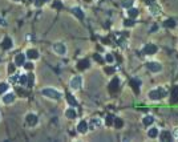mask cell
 Returning a JSON list of instances; mask_svg holds the SVG:
<instances>
[{"instance_id":"obj_1","label":"cell","mask_w":178,"mask_h":142,"mask_svg":"<svg viewBox=\"0 0 178 142\" xmlns=\"http://www.w3.org/2000/svg\"><path fill=\"white\" fill-rule=\"evenodd\" d=\"M41 94L49 100H60L63 97V93L60 90H56L53 88H44L41 90Z\"/></svg>"},{"instance_id":"obj_2","label":"cell","mask_w":178,"mask_h":142,"mask_svg":"<svg viewBox=\"0 0 178 142\" xmlns=\"http://www.w3.org/2000/svg\"><path fill=\"white\" fill-rule=\"evenodd\" d=\"M166 96V89L162 88V86H159V88L154 89V90H150L149 92V98L150 100H154V101H157V100H161L162 97Z\"/></svg>"},{"instance_id":"obj_3","label":"cell","mask_w":178,"mask_h":142,"mask_svg":"<svg viewBox=\"0 0 178 142\" xmlns=\"http://www.w3.org/2000/svg\"><path fill=\"white\" fill-rule=\"evenodd\" d=\"M69 86H71L73 90H79V89L82 86V77L81 76H73V77L71 78Z\"/></svg>"},{"instance_id":"obj_4","label":"cell","mask_w":178,"mask_h":142,"mask_svg":"<svg viewBox=\"0 0 178 142\" xmlns=\"http://www.w3.org/2000/svg\"><path fill=\"white\" fill-rule=\"evenodd\" d=\"M53 52L58 56H64L66 53V47L63 43H55L53 44Z\"/></svg>"},{"instance_id":"obj_5","label":"cell","mask_w":178,"mask_h":142,"mask_svg":"<svg viewBox=\"0 0 178 142\" xmlns=\"http://www.w3.org/2000/svg\"><path fill=\"white\" fill-rule=\"evenodd\" d=\"M15 100H16L15 93H12V92H7V93H4V94H3V98H1V101L4 102V104L9 105V104H13V102H15Z\"/></svg>"},{"instance_id":"obj_6","label":"cell","mask_w":178,"mask_h":142,"mask_svg":"<svg viewBox=\"0 0 178 142\" xmlns=\"http://www.w3.org/2000/svg\"><path fill=\"white\" fill-rule=\"evenodd\" d=\"M25 122L28 123L29 126H35L39 122V118H37V115L33 114V113H28V114L25 115Z\"/></svg>"},{"instance_id":"obj_7","label":"cell","mask_w":178,"mask_h":142,"mask_svg":"<svg viewBox=\"0 0 178 142\" xmlns=\"http://www.w3.org/2000/svg\"><path fill=\"white\" fill-rule=\"evenodd\" d=\"M101 125H102V121H101L100 118H92V120L89 121V123H88V128H89L90 130H96V129H100Z\"/></svg>"},{"instance_id":"obj_8","label":"cell","mask_w":178,"mask_h":142,"mask_svg":"<svg viewBox=\"0 0 178 142\" xmlns=\"http://www.w3.org/2000/svg\"><path fill=\"white\" fill-rule=\"evenodd\" d=\"M25 56H27V59H29V60H37L39 59V51L35 48H29V49H27Z\"/></svg>"},{"instance_id":"obj_9","label":"cell","mask_w":178,"mask_h":142,"mask_svg":"<svg viewBox=\"0 0 178 142\" xmlns=\"http://www.w3.org/2000/svg\"><path fill=\"white\" fill-rule=\"evenodd\" d=\"M157 52V47L153 45V44H146L142 49V53L143 55H154Z\"/></svg>"},{"instance_id":"obj_10","label":"cell","mask_w":178,"mask_h":142,"mask_svg":"<svg viewBox=\"0 0 178 142\" xmlns=\"http://www.w3.org/2000/svg\"><path fill=\"white\" fill-rule=\"evenodd\" d=\"M148 69L151 70V72H161L162 67L159 62L157 61H151V62H148Z\"/></svg>"},{"instance_id":"obj_11","label":"cell","mask_w":178,"mask_h":142,"mask_svg":"<svg viewBox=\"0 0 178 142\" xmlns=\"http://www.w3.org/2000/svg\"><path fill=\"white\" fill-rule=\"evenodd\" d=\"M88 67H90V61L88 59H82V60L77 61V69L84 70V69H86Z\"/></svg>"},{"instance_id":"obj_12","label":"cell","mask_w":178,"mask_h":142,"mask_svg":"<svg viewBox=\"0 0 178 142\" xmlns=\"http://www.w3.org/2000/svg\"><path fill=\"white\" fill-rule=\"evenodd\" d=\"M1 47L5 49V51L11 49V48L13 47V41H12V39L8 37V36H7V37H4V39H3V41H1Z\"/></svg>"},{"instance_id":"obj_13","label":"cell","mask_w":178,"mask_h":142,"mask_svg":"<svg viewBox=\"0 0 178 142\" xmlns=\"http://www.w3.org/2000/svg\"><path fill=\"white\" fill-rule=\"evenodd\" d=\"M25 59H27V56H25V55H23V53L15 56V65H16V67H23L24 62H25Z\"/></svg>"},{"instance_id":"obj_14","label":"cell","mask_w":178,"mask_h":142,"mask_svg":"<svg viewBox=\"0 0 178 142\" xmlns=\"http://www.w3.org/2000/svg\"><path fill=\"white\" fill-rule=\"evenodd\" d=\"M118 88H120V78L118 77H114L113 80L110 81V84H109V90H110V92H116Z\"/></svg>"},{"instance_id":"obj_15","label":"cell","mask_w":178,"mask_h":142,"mask_svg":"<svg viewBox=\"0 0 178 142\" xmlns=\"http://www.w3.org/2000/svg\"><path fill=\"white\" fill-rule=\"evenodd\" d=\"M88 122L86 121H80L79 122V125H77V130H79V133H86V130H88Z\"/></svg>"},{"instance_id":"obj_16","label":"cell","mask_w":178,"mask_h":142,"mask_svg":"<svg viewBox=\"0 0 178 142\" xmlns=\"http://www.w3.org/2000/svg\"><path fill=\"white\" fill-rule=\"evenodd\" d=\"M76 115H77L76 110L72 109V108H68V109L65 110V117L68 118V120H74V118H76Z\"/></svg>"},{"instance_id":"obj_17","label":"cell","mask_w":178,"mask_h":142,"mask_svg":"<svg viewBox=\"0 0 178 142\" xmlns=\"http://www.w3.org/2000/svg\"><path fill=\"white\" fill-rule=\"evenodd\" d=\"M149 11H150V14L154 15V16H157V15L161 14V8H159V7L157 6L156 3L151 4V6H149Z\"/></svg>"},{"instance_id":"obj_18","label":"cell","mask_w":178,"mask_h":142,"mask_svg":"<svg viewBox=\"0 0 178 142\" xmlns=\"http://www.w3.org/2000/svg\"><path fill=\"white\" fill-rule=\"evenodd\" d=\"M72 14L74 15V16L77 17V19H84V12H82V9L81 8H79V7H74L73 9H72Z\"/></svg>"},{"instance_id":"obj_19","label":"cell","mask_w":178,"mask_h":142,"mask_svg":"<svg viewBox=\"0 0 178 142\" xmlns=\"http://www.w3.org/2000/svg\"><path fill=\"white\" fill-rule=\"evenodd\" d=\"M128 16H129V19H135V17L138 16V9L135 8H129L128 9Z\"/></svg>"},{"instance_id":"obj_20","label":"cell","mask_w":178,"mask_h":142,"mask_svg":"<svg viewBox=\"0 0 178 142\" xmlns=\"http://www.w3.org/2000/svg\"><path fill=\"white\" fill-rule=\"evenodd\" d=\"M161 139L165 142H170L172 141V134L169 133V131H162L161 133Z\"/></svg>"},{"instance_id":"obj_21","label":"cell","mask_w":178,"mask_h":142,"mask_svg":"<svg viewBox=\"0 0 178 142\" xmlns=\"http://www.w3.org/2000/svg\"><path fill=\"white\" fill-rule=\"evenodd\" d=\"M154 122V118H153V115H146V117H143V120H142V123L145 126H149V125H151V123Z\"/></svg>"},{"instance_id":"obj_22","label":"cell","mask_w":178,"mask_h":142,"mask_svg":"<svg viewBox=\"0 0 178 142\" xmlns=\"http://www.w3.org/2000/svg\"><path fill=\"white\" fill-rule=\"evenodd\" d=\"M133 3H134V0H122L121 6H122V8L129 9V8H132V7H133Z\"/></svg>"},{"instance_id":"obj_23","label":"cell","mask_w":178,"mask_h":142,"mask_svg":"<svg viewBox=\"0 0 178 142\" xmlns=\"http://www.w3.org/2000/svg\"><path fill=\"white\" fill-rule=\"evenodd\" d=\"M130 85H132V88L134 89V92L135 93H138V92H140V82H138L137 80H135V78H132V80H130Z\"/></svg>"},{"instance_id":"obj_24","label":"cell","mask_w":178,"mask_h":142,"mask_svg":"<svg viewBox=\"0 0 178 142\" xmlns=\"http://www.w3.org/2000/svg\"><path fill=\"white\" fill-rule=\"evenodd\" d=\"M66 102H68L71 106H76L77 105V101H76V98H74L72 94H66Z\"/></svg>"},{"instance_id":"obj_25","label":"cell","mask_w":178,"mask_h":142,"mask_svg":"<svg viewBox=\"0 0 178 142\" xmlns=\"http://www.w3.org/2000/svg\"><path fill=\"white\" fill-rule=\"evenodd\" d=\"M148 136L150 137V138H156L157 136H158V129L157 128H150L148 131Z\"/></svg>"},{"instance_id":"obj_26","label":"cell","mask_w":178,"mask_h":142,"mask_svg":"<svg viewBox=\"0 0 178 142\" xmlns=\"http://www.w3.org/2000/svg\"><path fill=\"white\" fill-rule=\"evenodd\" d=\"M8 89H9V85H8V82H0V94L7 93Z\"/></svg>"},{"instance_id":"obj_27","label":"cell","mask_w":178,"mask_h":142,"mask_svg":"<svg viewBox=\"0 0 178 142\" xmlns=\"http://www.w3.org/2000/svg\"><path fill=\"white\" fill-rule=\"evenodd\" d=\"M27 81H28V75H20L19 76V84H20V85L27 86Z\"/></svg>"},{"instance_id":"obj_28","label":"cell","mask_w":178,"mask_h":142,"mask_svg":"<svg viewBox=\"0 0 178 142\" xmlns=\"http://www.w3.org/2000/svg\"><path fill=\"white\" fill-rule=\"evenodd\" d=\"M172 102H178V86H174V89H173Z\"/></svg>"},{"instance_id":"obj_29","label":"cell","mask_w":178,"mask_h":142,"mask_svg":"<svg viewBox=\"0 0 178 142\" xmlns=\"http://www.w3.org/2000/svg\"><path fill=\"white\" fill-rule=\"evenodd\" d=\"M33 82H35V76L32 73L28 75V81H27V88H32L33 86Z\"/></svg>"},{"instance_id":"obj_30","label":"cell","mask_w":178,"mask_h":142,"mask_svg":"<svg viewBox=\"0 0 178 142\" xmlns=\"http://www.w3.org/2000/svg\"><path fill=\"white\" fill-rule=\"evenodd\" d=\"M164 25L167 27V28H174L175 27V20L174 19H167L166 22L164 23Z\"/></svg>"},{"instance_id":"obj_31","label":"cell","mask_w":178,"mask_h":142,"mask_svg":"<svg viewBox=\"0 0 178 142\" xmlns=\"http://www.w3.org/2000/svg\"><path fill=\"white\" fill-rule=\"evenodd\" d=\"M114 126H116L117 129H121L122 126H124V121H122L121 118H114Z\"/></svg>"},{"instance_id":"obj_32","label":"cell","mask_w":178,"mask_h":142,"mask_svg":"<svg viewBox=\"0 0 178 142\" xmlns=\"http://www.w3.org/2000/svg\"><path fill=\"white\" fill-rule=\"evenodd\" d=\"M105 123L106 125H112V123H114V117L112 114H109V115H106V118H105Z\"/></svg>"},{"instance_id":"obj_33","label":"cell","mask_w":178,"mask_h":142,"mask_svg":"<svg viewBox=\"0 0 178 142\" xmlns=\"http://www.w3.org/2000/svg\"><path fill=\"white\" fill-rule=\"evenodd\" d=\"M47 1L48 0H33V4H35V7H41V6H44Z\"/></svg>"},{"instance_id":"obj_34","label":"cell","mask_w":178,"mask_h":142,"mask_svg":"<svg viewBox=\"0 0 178 142\" xmlns=\"http://www.w3.org/2000/svg\"><path fill=\"white\" fill-rule=\"evenodd\" d=\"M105 60H106V62L112 64V62L114 61V56H113V55H110V53H108V55H106V57H105Z\"/></svg>"},{"instance_id":"obj_35","label":"cell","mask_w":178,"mask_h":142,"mask_svg":"<svg viewBox=\"0 0 178 142\" xmlns=\"http://www.w3.org/2000/svg\"><path fill=\"white\" fill-rule=\"evenodd\" d=\"M23 67L25 68L27 70H32V69H33V64H32V62H24Z\"/></svg>"},{"instance_id":"obj_36","label":"cell","mask_w":178,"mask_h":142,"mask_svg":"<svg viewBox=\"0 0 178 142\" xmlns=\"http://www.w3.org/2000/svg\"><path fill=\"white\" fill-rule=\"evenodd\" d=\"M124 24H125V27H132V25L134 24V22H133V19H126L124 22Z\"/></svg>"},{"instance_id":"obj_37","label":"cell","mask_w":178,"mask_h":142,"mask_svg":"<svg viewBox=\"0 0 178 142\" xmlns=\"http://www.w3.org/2000/svg\"><path fill=\"white\" fill-rule=\"evenodd\" d=\"M9 80H11V82H13V84H15V82H19V76H17V75H11V78H9Z\"/></svg>"},{"instance_id":"obj_38","label":"cell","mask_w":178,"mask_h":142,"mask_svg":"<svg viewBox=\"0 0 178 142\" xmlns=\"http://www.w3.org/2000/svg\"><path fill=\"white\" fill-rule=\"evenodd\" d=\"M15 64H9L8 65V72H9V75H13V72H15Z\"/></svg>"},{"instance_id":"obj_39","label":"cell","mask_w":178,"mask_h":142,"mask_svg":"<svg viewBox=\"0 0 178 142\" xmlns=\"http://www.w3.org/2000/svg\"><path fill=\"white\" fill-rule=\"evenodd\" d=\"M105 72L110 75V73H113V72H114V69H113V68H109V67H106V68H105Z\"/></svg>"},{"instance_id":"obj_40","label":"cell","mask_w":178,"mask_h":142,"mask_svg":"<svg viewBox=\"0 0 178 142\" xmlns=\"http://www.w3.org/2000/svg\"><path fill=\"white\" fill-rule=\"evenodd\" d=\"M173 136H174V138L178 139V129H174V131H173Z\"/></svg>"},{"instance_id":"obj_41","label":"cell","mask_w":178,"mask_h":142,"mask_svg":"<svg viewBox=\"0 0 178 142\" xmlns=\"http://www.w3.org/2000/svg\"><path fill=\"white\" fill-rule=\"evenodd\" d=\"M94 59L97 60V61H100V62H102V59H101L100 56H98V55H94Z\"/></svg>"},{"instance_id":"obj_42","label":"cell","mask_w":178,"mask_h":142,"mask_svg":"<svg viewBox=\"0 0 178 142\" xmlns=\"http://www.w3.org/2000/svg\"><path fill=\"white\" fill-rule=\"evenodd\" d=\"M146 3H148L149 6H151V4H154V3H156V0H146Z\"/></svg>"},{"instance_id":"obj_43","label":"cell","mask_w":178,"mask_h":142,"mask_svg":"<svg viewBox=\"0 0 178 142\" xmlns=\"http://www.w3.org/2000/svg\"><path fill=\"white\" fill-rule=\"evenodd\" d=\"M12 1H16V3H17V1H20V0H12Z\"/></svg>"},{"instance_id":"obj_44","label":"cell","mask_w":178,"mask_h":142,"mask_svg":"<svg viewBox=\"0 0 178 142\" xmlns=\"http://www.w3.org/2000/svg\"><path fill=\"white\" fill-rule=\"evenodd\" d=\"M84 1H92V0H84Z\"/></svg>"},{"instance_id":"obj_45","label":"cell","mask_w":178,"mask_h":142,"mask_svg":"<svg viewBox=\"0 0 178 142\" xmlns=\"http://www.w3.org/2000/svg\"><path fill=\"white\" fill-rule=\"evenodd\" d=\"M0 24H1V20H0Z\"/></svg>"}]
</instances>
